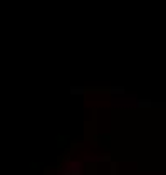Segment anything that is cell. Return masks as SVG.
Instances as JSON below:
<instances>
[{
    "instance_id": "1",
    "label": "cell",
    "mask_w": 166,
    "mask_h": 175,
    "mask_svg": "<svg viewBox=\"0 0 166 175\" xmlns=\"http://www.w3.org/2000/svg\"><path fill=\"white\" fill-rule=\"evenodd\" d=\"M61 173L62 175H82V163L77 160H72L69 158L61 168Z\"/></svg>"
},
{
    "instance_id": "2",
    "label": "cell",
    "mask_w": 166,
    "mask_h": 175,
    "mask_svg": "<svg viewBox=\"0 0 166 175\" xmlns=\"http://www.w3.org/2000/svg\"><path fill=\"white\" fill-rule=\"evenodd\" d=\"M86 162H112L111 155H101V157H86Z\"/></svg>"
},
{
    "instance_id": "3",
    "label": "cell",
    "mask_w": 166,
    "mask_h": 175,
    "mask_svg": "<svg viewBox=\"0 0 166 175\" xmlns=\"http://www.w3.org/2000/svg\"><path fill=\"white\" fill-rule=\"evenodd\" d=\"M69 93H71V94H84L86 93V88H82V86H72L71 89H69Z\"/></svg>"
},
{
    "instance_id": "4",
    "label": "cell",
    "mask_w": 166,
    "mask_h": 175,
    "mask_svg": "<svg viewBox=\"0 0 166 175\" xmlns=\"http://www.w3.org/2000/svg\"><path fill=\"white\" fill-rule=\"evenodd\" d=\"M109 93L111 94H124L126 89L122 86H114V88H109Z\"/></svg>"
},
{
    "instance_id": "5",
    "label": "cell",
    "mask_w": 166,
    "mask_h": 175,
    "mask_svg": "<svg viewBox=\"0 0 166 175\" xmlns=\"http://www.w3.org/2000/svg\"><path fill=\"white\" fill-rule=\"evenodd\" d=\"M138 106L139 108H151V106H154V103L149 99H141V101H138Z\"/></svg>"
},
{
    "instance_id": "6",
    "label": "cell",
    "mask_w": 166,
    "mask_h": 175,
    "mask_svg": "<svg viewBox=\"0 0 166 175\" xmlns=\"http://www.w3.org/2000/svg\"><path fill=\"white\" fill-rule=\"evenodd\" d=\"M109 172H111V175L118 173V163H116V162H111V168H109Z\"/></svg>"
},
{
    "instance_id": "7",
    "label": "cell",
    "mask_w": 166,
    "mask_h": 175,
    "mask_svg": "<svg viewBox=\"0 0 166 175\" xmlns=\"http://www.w3.org/2000/svg\"><path fill=\"white\" fill-rule=\"evenodd\" d=\"M54 175H62V173H61V172H59V173H54Z\"/></svg>"
}]
</instances>
